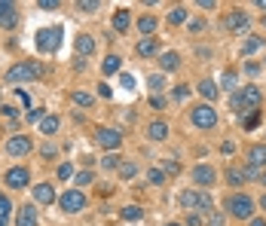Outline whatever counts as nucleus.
Segmentation results:
<instances>
[{
  "label": "nucleus",
  "mask_w": 266,
  "mask_h": 226,
  "mask_svg": "<svg viewBox=\"0 0 266 226\" xmlns=\"http://www.w3.org/2000/svg\"><path fill=\"white\" fill-rule=\"evenodd\" d=\"M31 137L28 135H15V137H9V141H6V153L9 156H28L31 153Z\"/></svg>",
  "instance_id": "9b49d317"
},
{
  "label": "nucleus",
  "mask_w": 266,
  "mask_h": 226,
  "mask_svg": "<svg viewBox=\"0 0 266 226\" xmlns=\"http://www.w3.org/2000/svg\"><path fill=\"white\" fill-rule=\"evenodd\" d=\"M40 74H43L40 61H19L6 71V83H28V80H37Z\"/></svg>",
  "instance_id": "f257e3e1"
},
{
  "label": "nucleus",
  "mask_w": 266,
  "mask_h": 226,
  "mask_svg": "<svg viewBox=\"0 0 266 226\" xmlns=\"http://www.w3.org/2000/svg\"><path fill=\"white\" fill-rule=\"evenodd\" d=\"M202 31H205V22H202V19L190 22V34H202Z\"/></svg>",
  "instance_id": "a18cd8bd"
},
{
  "label": "nucleus",
  "mask_w": 266,
  "mask_h": 226,
  "mask_svg": "<svg viewBox=\"0 0 266 226\" xmlns=\"http://www.w3.org/2000/svg\"><path fill=\"white\" fill-rule=\"evenodd\" d=\"M129 25H132L129 9H116V12H113V31H126Z\"/></svg>",
  "instance_id": "4be33fe9"
},
{
  "label": "nucleus",
  "mask_w": 266,
  "mask_h": 226,
  "mask_svg": "<svg viewBox=\"0 0 266 226\" xmlns=\"http://www.w3.org/2000/svg\"><path fill=\"white\" fill-rule=\"evenodd\" d=\"M70 178H74V165H70V162L58 165V181H70Z\"/></svg>",
  "instance_id": "c9c22d12"
},
{
  "label": "nucleus",
  "mask_w": 266,
  "mask_h": 226,
  "mask_svg": "<svg viewBox=\"0 0 266 226\" xmlns=\"http://www.w3.org/2000/svg\"><path fill=\"white\" fill-rule=\"evenodd\" d=\"M251 226H266V220H260V217H254V220H251Z\"/></svg>",
  "instance_id": "4d7b16f0"
},
{
  "label": "nucleus",
  "mask_w": 266,
  "mask_h": 226,
  "mask_svg": "<svg viewBox=\"0 0 266 226\" xmlns=\"http://www.w3.org/2000/svg\"><path fill=\"white\" fill-rule=\"evenodd\" d=\"M168 226H181V223H168Z\"/></svg>",
  "instance_id": "e2e57ef3"
},
{
  "label": "nucleus",
  "mask_w": 266,
  "mask_h": 226,
  "mask_svg": "<svg viewBox=\"0 0 266 226\" xmlns=\"http://www.w3.org/2000/svg\"><path fill=\"white\" fill-rule=\"evenodd\" d=\"M257 181H260V183H263V186H266V171H263V175H260V178H257Z\"/></svg>",
  "instance_id": "13d9d810"
},
{
  "label": "nucleus",
  "mask_w": 266,
  "mask_h": 226,
  "mask_svg": "<svg viewBox=\"0 0 266 226\" xmlns=\"http://www.w3.org/2000/svg\"><path fill=\"white\" fill-rule=\"evenodd\" d=\"M177 64H181V55H177V52H162V55H159V67H162V71H177Z\"/></svg>",
  "instance_id": "6ab92c4d"
},
{
  "label": "nucleus",
  "mask_w": 266,
  "mask_h": 226,
  "mask_svg": "<svg viewBox=\"0 0 266 226\" xmlns=\"http://www.w3.org/2000/svg\"><path fill=\"white\" fill-rule=\"evenodd\" d=\"M28 181H31V175H28V168H25V165H15V168H9L6 175H3V183L12 186V189H25Z\"/></svg>",
  "instance_id": "0eeeda50"
},
{
  "label": "nucleus",
  "mask_w": 266,
  "mask_h": 226,
  "mask_svg": "<svg viewBox=\"0 0 266 226\" xmlns=\"http://www.w3.org/2000/svg\"><path fill=\"white\" fill-rule=\"evenodd\" d=\"M248 165H254V168H263L266 165V144L248 147Z\"/></svg>",
  "instance_id": "2eb2a0df"
},
{
  "label": "nucleus",
  "mask_w": 266,
  "mask_h": 226,
  "mask_svg": "<svg viewBox=\"0 0 266 226\" xmlns=\"http://www.w3.org/2000/svg\"><path fill=\"white\" fill-rule=\"evenodd\" d=\"M147 137H150V141H165V137H168V126L162 123V119H153V123L147 126Z\"/></svg>",
  "instance_id": "f3484780"
},
{
  "label": "nucleus",
  "mask_w": 266,
  "mask_h": 226,
  "mask_svg": "<svg viewBox=\"0 0 266 226\" xmlns=\"http://www.w3.org/2000/svg\"><path fill=\"white\" fill-rule=\"evenodd\" d=\"M9 211H12V202L6 199V196H0V220L6 223V217H9Z\"/></svg>",
  "instance_id": "f704fd0d"
},
{
  "label": "nucleus",
  "mask_w": 266,
  "mask_h": 226,
  "mask_svg": "<svg viewBox=\"0 0 266 226\" xmlns=\"http://www.w3.org/2000/svg\"><path fill=\"white\" fill-rule=\"evenodd\" d=\"M147 89H150V92H162V89H165V77H162V74L147 77Z\"/></svg>",
  "instance_id": "c85d7f7f"
},
{
  "label": "nucleus",
  "mask_w": 266,
  "mask_h": 226,
  "mask_svg": "<svg viewBox=\"0 0 266 226\" xmlns=\"http://www.w3.org/2000/svg\"><path fill=\"white\" fill-rule=\"evenodd\" d=\"M260 104H263V92L257 89V86H245V89L233 98V107H236V110L245 107V110H254V113H257Z\"/></svg>",
  "instance_id": "7ed1b4c3"
},
{
  "label": "nucleus",
  "mask_w": 266,
  "mask_h": 226,
  "mask_svg": "<svg viewBox=\"0 0 266 226\" xmlns=\"http://www.w3.org/2000/svg\"><path fill=\"white\" fill-rule=\"evenodd\" d=\"M74 104H80V107H92V95H86V92H74Z\"/></svg>",
  "instance_id": "e433bc0d"
},
{
  "label": "nucleus",
  "mask_w": 266,
  "mask_h": 226,
  "mask_svg": "<svg viewBox=\"0 0 266 226\" xmlns=\"http://www.w3.org/2000/svg\"><path fill=\"white\" fill-rule=\"evenodd\" d=\"M187 226H202V214L190 211V214H187Z\"/></svg>",
  "instance_id": "c03bdc74"
},
{
  "label": "nucleus",
  "mask_w": 266,
  "mask_h": 226,
  "mask_svg": "<svg viewBox=\"0 0 266 226\" xmlns=\"http://www.w3.org/2000/svg\"><path fill=\"white\" fill-rule=\"evenodd\" d=\"M177 202H181V208L193 211V208H196V189H184V193L177 196Z\"/></svg>",
  "instance_id": "bb28decb"
},
{
  "label": "nucleus",
  "mask_w": 266,
  "mask_h": 226,
  "mask_svg": "<svg viewBox=\"0 0 266 226\" xmlns=\"http://www.w3.org/2000/svg\"><path fill=\"white\" fill-rule=\"evenodd\" d=\"M248 25H251V19H248L242 9H233V12H229L226 19H223V28H226V31H233V34H245Z\"/></svg>",
  "instance_id": "1a4fd4ad"
},
{
  "label": "nucleus",
  "mask_w": 266,
  "mask_h": 226,
  "mask_svg": "<svg viewBox=\"0 0 266 226\" xmlns=\"http://www.w3.org/2000/svg\"><path fill=\"white\" fill-rule=\"evenodd\" d=\"M211 211H214V202H211L208 189H199L196 193V214H211Z\"/></svg>",
  "instance_id": "a211bd4d"
},
{
  "label": "nucleus",
  "mask_w": 266,
  "mask_h": 226,
  "mask_svg": "<svg viewBox=\"0 0 266 226\" xmlns=\"http://www.w3.org/2000/svg\"><path fill=\"white\" fill-rule=\"evenodd\" d=\"M40 9H58V0H40Z\"/></svg>",
  "instance_id": "09e8293b"
},
{
  "label": "nucleus",
  "mask_w": 266,
  "mask_h": 226,
  "mask_svg": "<svg viewBox=\"0 0 266 226\" xmlns=\"http://www.w3.org/2000/svg\"><path fill=\"white\" fill-rule=\"evenodd\" d=\"M260 46H263V37H248V40L242 43V55H245V58H248V55H254Z\"/></svg>",
  "instance_id": "a878e982"
},
{
  "label": "nucleus",
  "mask_w": 266,
  "mask_h": 226,
  "mask_svg": "<svg viewBox=\"0 0 266 226\" xmlns=\"http://www.w3.org/2000/svg\"><path fill=\"white\" fill-rule=\"evenodd\" d=\"M15 98H19V101L25 104V107H28V104H31V95H28L25 89H15Z\"/></svg>",
  "instance_id": "49530a36"
},
{
  "label": "nucleus",
  "mask_w": 266,
  "mask_h": 226,
  "mask_svg": "<svg viewBox=\"0 0 266 226\" xmlns=\"http://www.w3.org/2000/svg\"><path fill=\"white\" fill-rule=\"evenodd\" d=\"M141 214H144V211H141V208L138 205H129V208H122V220H141Z\"/></svg>",
  "instance_id": "473e14b6"
},
{
  "label": "nucleus",
  "mask_w": 266,
  "mask_h": 226,
  "mask_svg": "<svg viewBox=\"0 0 266 226\" xmlns=\"http://www.w3.org/2000/svg\"><path fill=\"white\" fill-rule=\"evenodd\" d=\"M74 46H77V52H80V55H92V52H95V37H92V34H80V37L74 40Z\"/></svg>",
  "instance_id": "dca6fc26"
},
{
  "label": "nucleus",
  "mask_w": 266,
  "mask_h": 226,
  "mask_svg": "<svg viewBox=\"0 0 266 226\" xmlns=\"http://www.w3.org/2000/svg\"><path fill=\"white\" fill-rule=\"evenodd\" d=\"M15 226H37V208L34 205H22L15 214Z\"/></svg>",
  "instance_id": "ddd939ff"
},
{
  "label": "nucleus",
  "mask_w": 266,
  "mask_h": 226,
  "mask_svg": "<svg viewBox=\"0 0 266 226\" xmlns=\"http://www.w3.org/2000/svg\"><path fill=\"white\" fill-rule=\"evenodd\" d=\"M40 153H43V156H46V159H49V156H55V147H49V144H46V147H43Z\"/></svg>",
  "instance_id": "6e6d98bb"
},
{
  "label": "nucleus",
  "mask_w": 266,
  "mask_h": 226,
  "mask_svg": "<svg viewBox=\"0 0 266 226\" xmlns=\"http://www.w3.org/2000/svg\"><path fill=\"white\" fill-rule=\"evenodd\" d=\"M3 116H9V119H15V116H19V110H15V107H3Z\"/></svg>",
  "instance_id": "5fc2aeb1"
},
{
  "label": "nucleus",
  "mask_w": 266,
  "mask_h": 226,
  "mask_svg": "<svg viewBox=\"0 0 266 226\" xmlns=\"http://www.w3.org/2000/svg\"><path fill=\"white\" fill-rule=\"evenodd\" d=\"M156 25H159V22L153 19V15H141V19H138V31L144 34V37H147V34H153V31H156Z\"/></svg>",
  "instance_id": "393cba45"
},
{
  "label": "nucleus",
  "mask_w": 266,
  "mask_h": 226,
  "mask_svg": "<svg viewBox=\"0 0 266 226\" xmlns=\"http://www.w3.org/2000/svg\"><path fill=\"white\" fill-rule=\"evenodd\" d=\"M236 83H239L236 71H223L220 74V86H223V89H236Z\"/></svg>",
  "instance_id": "7c9ffc66"
},
{
  "label": "nucleus",
  "mask_w": 266,
  "mask_h": 226,
  "mask_svg": "<svg viewBox=\"0 0 266 226\" xmlns=\"http://www.w3.org/2000/svg\"><path fill=\"white\" fill-rule=\"evenodd\" d=\"M184 19H187V9H184V6H174V9L168 12V25H181Z\"/></svg>",
  "instance_id": "2f4dec72"
},
{
  "label": "nucleus",
  "mask_w": 266,
  "mask_h": 226,
  "mask_svg": "<svg viewBox=\"0 0 266 226\" xmlns=\"http://www.w3.org/2000/svg\"><path fill=\"white\" fill-rule=\"evenodd\" d=\"M135 52H138L141 58H150V55H156V40H153V37H144V40H141V43L135 46Z\"/></svg>",
  "instance_id": "412c9836"
},
{
  "label": "nucleus",
  "mask_w": 266,
  "mask_h": 226,
  "mask_svg": "<svg viewBox=\"0 0 266 226\" xmlns=\"http://www.w3.org/2000/svg\"><path fill=\"white\" fill-rule=\"evenodd\" d=\"M0 226H6V223H3V220H0Z\"/></svg>",
  "instance_id": "0e129e2a"
},
{
  "label": "nucleus",
  "mask_w": 266,
  "mask_h": 226,
  "mask_svg": "<svg viewBox=\"0 0 266 226\" xmlns=\"http://www.w3.org/2000/svg\"><path fill=\"white\" fill-rule=\"evenodd\" d=\"M190 98V89H187V86H177V89H174V101H187Z\"/></svg>",
  "instance_id": "37998d69"
},
{
  "label": "nucleus",
  "mask_w": 266,
  "mask_h": 226,
  "mask_svg": "<svg viewBox=\"0 0 266 226\" xmlns=\"http://www.w3.org/2000/svg\"><path fill=\"white\" fill-rule=\"evenodd\" d=\"M242 126H245V129H254V126H257V113H251L248 119H242Z\"/></svg>",
  "instance_id": "8fccbe9b"
},
{
  "label": "nucleus",
  "mask_w": 266,
  "mask_h": 226,
  "mask_svg": "<svg viewBox=\"0 0 266 226\" xmlns=\"http://www.w3.org/2000/svg\"><path fill=\"white\" fill-rule=\"evenodd\" d=\"M226 208H229V214L239 217V220H248L254 214V199L251 196H245V193H233L226 199Z\"/></svg>",
  "instance_id": "20e7f679"
},
{
  "label": "nucleus",
  "mask_w": 266,
  "mask_h": 226,
  "mask_svg": "<svg viewBox=\"0 0 266 226\" xmlns=\"http://www.w3.org/2000/svg\"><path fill=\"white\" fill-rule=\"evenodd\" d=\"M190 123L196 129H214L217 126V110L211 107V104H199V107L190 113Z\"/></svg>",
  "instance_id": "39448f33"
},
{
  "label": "nucleus",
  "mask_w": 266,
  "mask_h": 226,
  "mask_svg": "<svg viewBox=\"0 0 266 226\" xmlns=\"http://www.w3.org/2000/svg\"><path fill=\"white\" fill-rule=\"evenodd\" d=\"M74 183H77V186L92 183V171H80V175H74Z\"/></svg>",
  "instance_id": "ea45409f"
},
{
  "label": "nucleus",
  "mask_w": 266,
  "mask_h": 226,
  "mask_svg": "<svg viewBox=\"0 0 266 226\" xmlns=\"http://www.w3.org/2000/svg\"><path fill=\"white\" fill-rule=\"evenodd\" d=\"M150 104H153V107H156V110H162V107H165V101H162V98H159V95H153V98H150Z\"/></svg>",
  "instance_id": "603ef678"
},
{
  "label": "nucleus",
  "mask_w": 266,
  "mask_h": 226,
  "mask_svg": "<svg viewBox=\"0 0 266 226\" xmlns=\"http://www.w3.org/2000/svg\"><path fill=\"white\" fill-rule=\"evenodd\" d=\"M58 126H61L58 116H43V119H40V132H43V135H55Z\"/></svg>",
  "instance_id": "5701e85b"
},
{
  "label": "nucleus",
  "mask_w": 266,
  "mask_h": 226,
  "mask_svg": "<svg viewBox=\"0 0 266 226\" xmlns=\"http://www.w3.org/2000/svg\"><path fill=\"white\" fill-rule=\"evenodd\" d=\"M101 165H104V168H119V156H113V153H110V156H104Z\"/></svg>",
  "instance_id": "79ce46f5"
},
{
  "label": "nucleus",
  "mask_w": 266,
  "mask_h": 226,
  "mask_svg": "<svg viewBox=\"0 0 266 226\" xmlns=\"http://www.w3.org/2000/svg\"><path fill=\"white\" fill-rule=\"evenodd\" d=\"M119 83H122V89H129V92L135 89V77L132 74H119Z\"/></svg>",
  "instance_id": "a19ab883"
},
{
  "label": "nucleus",
  "mask_w": 266,
  "mask_h": 226,
  "mask_svg": "<svg viewBox=\"0 0 266 226\" xmlns=\"http://www.w3.org/2000/svg\"><path fill=\"white\" fill-rule=\"evenodd\" d=\"M34 46H37L40 55H52V52L61 46V28H58V25H55V28H40Z\"/></svg>",
  "instance_id": "f03ea898"
},
{
  "label": "nucleus",
  "mask_w": 266,
  "mask_h": 226,
  "mask_svg": "<svg viewBox=\"0 0 266 226\" xmlns=\"http://www.w3.org/2000/svg\"><path fill=\"white\" fill-rule=\"evenodd\" d=\"M245 74H251V77H257V74H260V64H254V61H248V64H245Z\"/></svg>",
  "instance_id": "de8ad7c7"
},
{
  "label": "nucleus",
  "mask_w": 266,
  "mask_h": 226,
  "mask_svg": "<svg viewBox=\"0 0 266 226\" xmlns=\"http://www.w3.org/2000/svg\"><path fill=\"white\" fill-rule=\"evenodd\" d=\"M58 205H61V211L67 214H77L86 208V196H83V189H67V193L58 196Z\"/></svg>",
  "instance_id": "423d86ee"
},
{
  "label": "nucleus",
  "mask_w": 266,
  "mask_h": 226,
  "mask_svg": "<svg viewBox=\"0 0 266 226\" xmlns=\"http://www.w3.org/2000/svg\"><path fill=\"white\" fill-rule=\"evenodd\" d=\"M220 150H223V153L229 156V153H233V150H236V144H233V141H223V144H220Z\"/></svg>",
  "instance_id": "864d4df0"
},
{
  "label": "nucleus",
  "mask_w": 266,
  "mask_h": 226,
  "mask_svg": "<svg viewBox=\"0 0 266 226\" xmlns=\"http://www.w3.org/2000/svg\"><path fill=\"white\" fill-rule=\"evenodd\" d=\"M193 183H199L202 189L214 186L217 183V171L211 168V165H196V168H193Z\"/></svg>",
  "instance_id": "9d476101"
},
{
  "label": "nucleus",
  "mask_w": 266,
  "mask_h": 226,
  "mask_svg": "<svg viewBox=\"0 0 266 226\" xmlns=\"http://www.w3.org/2000/svg\"><path fill=\"white\" fill-rule=\"evenodd\" d=\"M95 141L104 150H116V147H122V132H116V129H98L95 132Z\"/></svg>",
  "instance_id": "6e6552de"
},
{
  "label": "nucleus",
  "mask_w": 266,
  "mask_h": 226,
  "mask_svg": "<svg viewBox=\"0 0 266 226\" xmlns=\"http://www.w3.org/2000/svg\"><path fill=\"white\" fill-rule=\"evenodd\" d=\"M101 71H104V74H122L119 55H107V58H104V64H101Z\"/></svg>",
  "instance_id": "b1692460"
},
{
  "label": "nucleus",
  "mask_w": 266,
  "mask_h": 226,
  "mask_svg": "<svg viewBox=\"0 0 266 226\" xmlns=\"http://www.w3.org/2000/svg\"><path fill=\"white\" fill-rule=\"evenodd\" d=\"M15 25H19L15 3H9V0H0V28H15Z\"/></svg>",
  "instance_id": "f8f14e48"
},
{
  "label": "nucleus",
  "mask_w": 266,
  "mask_h": 226,
  "mask_svg": "<svg viewBox=\"0 0 266 226\" xmlns=\"http://www.w3.org/2000/svg\"><path fill=\"white\" fill-rule=\"evenodd\" d=\"M165 171H168V175H177V171H181V165H177L171 156H168V159H162V175H165Z\"/></svg>",
  "instance_id": "4c0bfd02"
},
{
  "label": "nucleus",
  "mask_w": 266,
  "mask_h": 226,
  "mask_svg": "<svg viewBox=\"0 0 266 226\" xmlns=\"http://www.w3.org/2000/svg\"><path fill=\"white\" fill-rule=\"evenodd\" d=\"M196 89L202 92V98H208V101H214L217 95H220V89H217V83L214 80H202L199 86H196Z\"/></svg>",
  "instance_id": "aec40b11"
},
{
  "label": "nucleus",
  "mask_w": 266,
  "mask_h": 226,
  "mask_svg": "<svg viewBox=\"0 0 266 226\" xmlns=\"http://www.w3.org/2000/svg\"><path fill=\"white\" fill-rule=\"evenodd\" d=\"M28 119H31V123H40V119H43V110H40V107H37V110H31Z\"/></svg>",
  "instance_id": "3c124183"
},
{
  "label": "nucleus",
  "mask_w": 266,
  "mask_h": 226,
  "mask_svg": "<svg viewBox=\"0 0 266 226\" xmlns=\"http://www.w3.org/2000/svg\"><path fill=\"white\" fill-rule=\"evenodd\" d=\"M34 199H37L40 205H52L55 202V186L52 183H37L34 186Z\"/></svg>",
  "instance_id": "4468645a"
},
{
  "label": "nucleus",
  "mask_w": 266,
  "mask_h": 226,
  "mask_svg": "<svg viewBox=\"0 0 266 226\" xmlns=\"http://www.w3.org/2000/svg\"><path fill=\"white\" fill-rule=\"evenodd\" d=\"M263 28H266V15H263Z\"/></svg>",
  "instance_id": "680f3d73"
},
{
  "label": "nucleus",
  "mask_w": 266,
  "mask_h": 226,
  "mask_svg": "<svg viewBox=\"0 0 266 226\" xmlns=\"http://www.w3.org/2000/svg\"><path fill=\"white\" fill-rule=\"evenodd\" d=\"M260 208H263V211H266V196H263V199H260Z\"/></svg>",
  "instance_id": "052dcab7"
},
{
  "label": "nucleus",
  "mask_w": 266,
  "mask_h": 226,
  "mask_svg": "<svg viewBox=\"0 0 266 226\" xmlns=\"http://www.w3.org/2000/svg\"><path fill=\"white\" fill-rule=\"evenodd\" d=\"M0 135H3V132H0Z\"/></svg>",
  "instance_id": "69168bd1"
},
{
  "label": "nucleus",
  "mask_w": 266,
  "mask_h": 226,
  "mask_svg": "<svg viewBox=\"0 0 266 226\" xmlns=\"http://www.w3.org/2000/svg\"><path fill=\"white\" fill-rule=\"evenodd\" d=\"M147 181H150L153 186H159V183H165V175H162L159 168H150V171H147Z\"/></svg>",
  "instance_id": "72a5a7b5"
},
{
  "label": "nucleus",
  "mask_w": 266,
  "mask_h": 226,
  "mask_svg": "<svg viewBox=\"0 0 266 226\" xmlns=\"http://www.w3.org/2000/svg\"><path fill=\"white\" fill-rule=\"evenodd\" d=\"M226 183H229V186H242V183H245L242 168H226Z\"/></svg>",
  "instance_id": "cd10ccee"
},
{
  "label": "nucleus",
  "mask_w": 266,
  "mask_h": 226,
  "mask_svg": "<svg viewBox=\"0 0 266 226\" xmlns=\"http://www.w3.org/2000/svg\"><path fill=\"white\" fill-rule=\"evenodd\" d=\"M257 6H260V9H266V0H257Z\"/></svg>",
  "instance_id": "bf43d9fd"
},
{
  "label": "nucleus",
  "mask_w": 266,
  "mask_h": 226,
  "mask_svg": "<svg viewBox=\"0 0 266 226\" xmlns=\"http://www.w3.org/2000/svg\"><path fill=\"white\" fill-rule=\"evenodd\" d=\"M135 175H138V165H135V162H122V165H119V178H122V181H132Z\"/></svg>",
  "instance_id": "c756f323"
},
{
  "label": "nucleus",
  "mask_w": 266,
  "mask_h": 226,
  "mask_svg": "<svg viewBox=\"0 0 266 226\" xmlns=\"http://www.w3.org/2000/svg\"><path fill=\"white\" fill-rule=\"evenodd\" d=\"M77 9H80V12H95V9H98V0H80Z\"/></svg>",
  "instance_id": "58836bf2"
}]
</instances>
